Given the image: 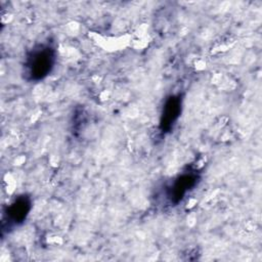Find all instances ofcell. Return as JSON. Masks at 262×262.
I'll return each instance as SVG.
<instances>
[{"mask_svg":"<svg viewBox=\"0 0 262 262\" xmlns=\"http://www.w3.org/2000/svg\"><path fill=\"white\" fill-rule=\"evenodd\" d=\"M30 58V70L33 76H38V78H43L47 75L52 67L53 55L50 48H43L41 50L35 51Z\"/></svg>","mask_w":262,"mask_h":262,"instance_id":"cell-1","label":"cell"}]
</instances>
